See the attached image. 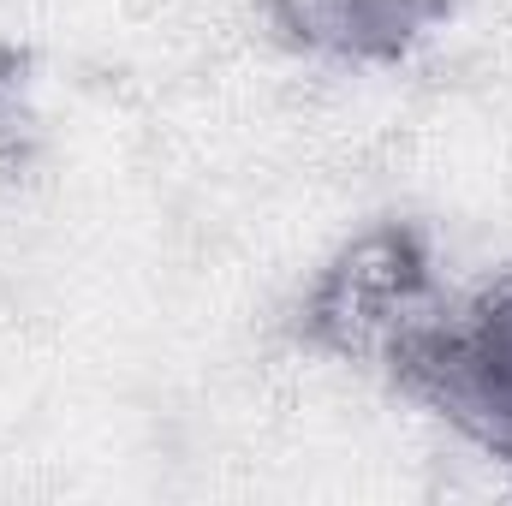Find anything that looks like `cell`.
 <instances>
[{
	"label": "cell",
	"instance_id": "obj_3",
	"mask_svg": "<svg viewBox=\"0 0 512 506\" xmlns=\"http://www.w3.org/2000/svg\"><path fill=\"white\" fill-rule=\"evenodd\" d=\"M447 18L453 0H268V24L286 48L346 66H399Z\"/></svg>",
	"mask_w": 512,
	"mask_h": 506
},
{
	"label": "cell",
	"instance_id": "obj_2",
	"mask_svg": "<svg viewBox=\"0 0 512 506\" xmlns=\"http://www.w3.org/2000/svg\"><path fill=\"white\" fill-rule=\"evenodd\" d=\"M441 298L435 251L417 221H382L340 245L298 304V340L346 364H382L387 346Z\"/></svg>",
	"mask_w": 512,
	"mask_h": 506
},
{
	"label": "cell",
	"instance_id": "obj_1",
	"mask_svg": "<svg viewBox=\"0 0 512 506\" xmlns=\"http://www.w3.org/2000/svg\"><path fill=\"white\" fill-rule=\"evenodd\" d=\"M382 364L399 393L512 465V268L453 304L435 298Z\"/></svg>",
	"mask_w": 512,
	"mask_h": 506
},
{
	"label": "cell",
	"instance_id": "obj_4",
	"mask_svg": "<svg viewBox=\"0 0 512 506\" xmlns=\"http://www.w3.org/2000/svg\"><path fill=\"white\" fill-rule=\"evenodd\" d=\"M42 149V114L30 96V54L18 42H0V179L30 173Z\"/></svg>",
	"mask_w": 512,
	"mask_h": 506
}]
</instances>
